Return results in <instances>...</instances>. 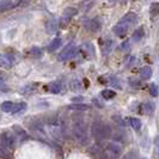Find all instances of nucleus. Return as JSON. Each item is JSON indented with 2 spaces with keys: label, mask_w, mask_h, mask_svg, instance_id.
Wrapping results in <instances>:
<instances>
[{
  "label": "nucleus",
  "mask_w": 159,
  "mask_h": 159,
  "mask_svg": "<svg viewBox=\"0 0 159 159\" xmlns=\"http://www.w3.org/2000/svg\"><path fill=\"white\" fill-rule=\"evenodd\" d=\"M101 95H102V97H103L104 99H111V98H114L116 96V92L112 91V90H103L101 92Z\"/></svg>",
  "instance_id": "22"
},
{
  "label": "nucleus",
  "mask_w": 159,
  "mask_h": 159,
  "mask_svg": "<svg viewBox=\"0 0 159 159\" xmlns=\"http://www.w3.org/2000/svg\"><path fill=\"white\" fill-rule=\"evenodd\" d=\"M139 74L143 80H148L152 77V68L150 66H143V68H140Z\"/></svg>",
  "instance_id": "12"
},
{
  "label": "nucleus",
  "mask_w": 159,
  "mask_h": 159,
  "mask_svg": "<svg viewBox=\"0 0 159 159\" xmlns=\"http://www.w3.org/2000/svg\"><path fill=\"white\" fill-rule=\"evenodd\" d=\"M15 105H16V103H13V102H10V101H6V102H4V103L1 104V110H2L4 112L12 114L13 109H15Z\"/></svg>",
  "instance_id": "16"
},
{
  "label": "nucleus",
  "mask_w": 159,
  "mask_h": 159,
  "mask_svg": "<svg viewBox=\"0 0 159 159\" xmlns=\"http://www.w3.org/2000/svg\"><path fill=\"white\" fill-rule=\"evenodd\" d=\"M0 62L4 68H11L15 65V56L12 54H2L0 57Z\"/></svg>",
  "instance_id": "6"
},
{
  "label": "nucleus",
  "mask_w": 159,
  "mask_h": 159,
  "mask_svg": "<svg viewBox=\"0 0 159 159\" xmlns=\"http://www.w3.org/2000/svg\"><path fill=\"white\" fill-rule=\"evenodd\" d=\"M107 150H108V152L112 153L115 157H119L120 154H121V152H122L121 146L117 145L116 143H108V145H107Z\"/></svg>",
  "instance_id": "9"
},
{
  "label": "nucleus",
  "mask_w": 159,
  "mask_h": 159,
  "mask_svg": "<svg viewBox=\"0 0 159 159\" xmlns=\"http://www.w3.org/2000/svg\"><path fill=\"white\" fill-rule=\"evenodd\" d=\"M150 16L156 18L159 16V2H152L150 6Z\"/></svg>",
  "instance_id": "20"
},
{
  "label": "nucleus",
  "mask_w": 159,
  "mask_h": 159,
  "mask_svg": "<svg viewBox=\"0 0 159 159\" xmlns=\"http://www.w3.org/2000/svg\"><path fill=\"white\" fill-rule=\"evenodd\" d=\"M138 20H139V18H138V16H136L135 13H133V12H128V13H126L125 16L121 18L120 22H123V23L128 24L129 26H132V25L138 24Z\"/></svg>",
  "instance_id": "8"
},
{
  "label": "nucleus",
  "mask_w": 159,
  "mask_h": 159,
  "mask_svg": "<svg viewBox=\"0 0 159 159\" xmlns=\"http://www.w3.org/2000/svg\"><path fill=\"white\" fill-rule=\"evenodd\" d=\"M128 121H129L130 127L133 128L134 130H140L141 129V121L139 119H136V117H129Z\"/></svg>",
  "instance_id": "19"
},
{
  "label": "nucleus",
  "mask_w": 159,
  "mask_h": 159,
  "mask_svg": "<svg viewBox=\"0 0 159 159\" xmlns=\"http://www.w3.org/2000/svg\"><path fill=\"white\" fill-rule=\"evenodd\" d=\"M57 29V22L55 19H49L47 23H46V30H47L48 34H54Z\"/></svg>",
  "instance_id": "15"
},
{
  "label": "nucleus",
  "mask_w": 159,
  "mask_h": 159,
  "mask_svg": "<svg viewBox=\"0 0 159 159\" xmlns=\"http://www.w3.org/2000/svg\"><path fill=\"white\" fill-rule=\"evenodd\" d=\"M128 83H129V85L132 86V88H135V89H139L141 86V83H140V80L135 78V77H130V78H128Z\"/></svg>",
  "instance_id": "23"
},
{
  "label": "nucleus",
  "mask_w": 159,
  "mask_h": 159,
  "mask_svg": "<svg viewBox=\"0 0 159 159\" xmlns=\"http://www.w3.org/2000/svg\"><path fill=\"white\" fill-rule=\"evenodd\" d=\"M77 8L74 7H67L66 10L64 11V16L68 17V18H71V17H73L74 15H77Z\"/></svg>",
  "instance_id": "26"
},
{
  "label": "nucleus",
  "mask_w": 159,
  "mask_h": 159,
  "mask_svg": "<svg viewBox=\"0 0 159 159\" xmlns=\"http://www.w3.org/2000/svg\"><path fill=\"white\" fill-rule=\"evenodd\" d=\"M156 109V105L152 102H146L145 104H141L140 107V114H152Z\"/></svg>",
  "instance_id": "11"
},
{
  "label": "nucleus",
  "mask_w": 159,
  "mask_h": 159,
  "mask_svg": "<svg viewBox=\"0 0 159 159\" xmlns=\"http://www.w3.org/2000/svg\"><path fill=\"white\" fill-rule=\"evenodd\" d=\"M77 54V46L74 43H68L67 47L64 48V50L57 55L59 61H67L72 57H74Z\"/></svg>",
  "instance_id": "2"
},
{
  "label": "nucleus",
  "mask_w": 159,
  "mask_h": 159,
  "mask_svg": "<svg viewBox=\"0 0 159 159\" xmlns=\"http://www.w3.org/2000/svg\"><path fill=\"white\" fill-rule=\"evenodd\" d=\"M112 48H114V41L112 40H105V42L103 43V46H102V52H103V54H109L110 52L112 50Z\"/></svg>",
  "instance_id": "17"
},
{
  "label": "nucleus",
  "mask_w": 159,
  "mask_h": 159,
  "mask_svg": "<svg viewBox=\"0 0 159 159\" xmlns=\"http://www.w3.org/2000/svg\"><path fill=\"white\" fill-rule=\"evenodd\" d=\"M1 145L6 146L8 150H13L15 145H16V139H15L13 134L10 132H4L1 134Z\"/></svg>",
  "instance_id": "4"
},
{
  "label": "nucleus",
  "mask_w": 159,
  "mask_h": 159,
  "mask_svg": "<svg viewBox=\"0 0 159 159\" xmlns=\"http://www.w3.org/2000/svg\"><path fill=\"white\" fill-rule=\"evenodd\" d=\"M68 109L70 110H75V111H86L89 109V105L77 102V103H73L71 105H68Z\"/></svg>",
  "instance_id": "14"
},
{
  "label": "nucleus",
  "mask_w": 159,
  "mask_h": 159,
  "mask_svg": "<svg viewBox=\"0 0 159 159\" xmlns=\"http://www.w3.org/2000/svg\"><path fill=\"white\" fill-rule=\"evenodd\" d=\"M92 5H93V0H85L81 4V10L83 11H89L90 8L92 7Z\"/></svg>",
  "instance_id": "28"
},
{
  "label": "nucleus",
  "mask_w": 159,
  "mask_h": 159,
  "mask_svg": "<svg viewBox=\"0 0 159 159\" xmlns=\"http://www.w3.org/2000/svg\"><path fill=\"white\" fill-rule=\"evenodd\" d=\"M143 36H145V29H143V26H139V28L135 29L134 32H133V35H132V40L134 41V42H139Z\"/></svg>",
  "instance_id": "13"
},
{
  "label": "nucleus",
  "mask_w": 159,
  "mask_h": 159,
  "mask_svg": "<svg viewBox=\"0 0 159 159\" xmlns=\"http://www.w3.org/2000/svg\"><path fill=\"white\" fill-rule=\"evenodd\" d=\"M80 101H83V98H81V97H75V98H72V102H80Z\"/></svg>",
  "instance_id": "35"
},
{
  "label": "nucleus",
  "mask_w": 159,
  "mask_h": 159,
  "mask_svg": "<svg viewBox=\"0 0 159 159\" xmlns=\"http://www.w3.org/2000/svg\"><path fill=\"white\" fill-rule=\"evenodd\" d=\"M102 28V19L99 17L92 18L88 24V29L92 32H98Z\"/></svg>",
  "instance_id": "7"
},
{
  "label": "nucleus",
  "mask_w": 159,
  "mask_h": 159,
  "mask_svg": "<svg viewBox=\"0 0 159 159\" xmlns=\"http://www.w3.org/2000/svg\"><path fill=\"white\" fill-rule=\"evenodd\" d=\"M91 130H92V135L95 136V139L98 143L105 140L103 136V123H101L99 121H95V122L92 123Z\"/></svg>",
  "instance_id": "3"
},
{
  "label": "nucleus",
  "mask_w": 159,
  "mask_h": 159,
  "mask_svg": "<svg viewBox=\"0 0 159 159\" xmlns=\"http://www.w3.org/2000/svg\"><path fill=\"white\" fill-rule=\"evenodd\" d=\"M129 157H138V154L136 153H128L125 156V158H129Z\"/></svg>",
  "instance_id": "34"
},
{
  "label": "nucleus",
  "mask_w": 159,
  "mask_h": 159,
  "mask_svg": "<svg viewBox=\"0 0 159 159\" xmlns=\"http://www.w3.org/2000/svg\"><path fill=\"white\" fill-rule=\"evenodd\" d=\"M128 30H129V25L123 22H119V24H116L114 28H112V32L119 36V37H125L127 36Z\"/></svg>",
  "instance_id": "5"
},
{
  "label": "nucleus",
  "mask_w": 159,
  "mask_h": 159,
  "mask_svg": "<svg viewBox=\"0 0 159 159\" xmlns=\"http://www.w3.org/2000/svg\"><path fill=\"white\" fill-rule=\"evenodd\" d=\"M0 7H1V12H4V11L8 10V8L13 7V4H12L10 0H1V2H0Z\"/></svg>",
  "instance_id": "24"
},
{
  "label": "nucleus",
  "mask_w": 159,
  "mask_h": 159,
  "mask_svg": "<svg viewBox=\"0 0 159 159\" xmlns=\"http://www.w3.org/2000/svg\"><path fill=\"white\" fill-rule=\"evenodd\" d=\"M109 1H110V2H114V1H116V0H109Z\"/></svg>",
  "instance_id": "38"
},
{
  "label": "nucleus",
  "mask_w": 159,
  "mask_h": 159,
  "mask_svg": "<svg viewBox=\"0 0 159 159\" xmlns=\"http://www.w3.org/2000/svg\"><path fill=\"white\" fill-rule=\"evenodd\" d=\"M48 90H49L52 93L57 95V93L61 92V84H60L59 81H54V83H52V84L48 86Z\"/></svg>",
  "instance_id": "18"
},
{
  "label": "nucleus",
  "mask_w": 159,
  "mask_h": 159,
  "mask_svg": "<svg viewBox=\"0 0 159 159\" xmlns=\"http://www.w3.org/2000/svg\"><path fill=\"white\" fill-rule=\"evenodd\" d=\"M93 103H95V104H97V105H98V107H99V108H102V107H103V105H102V104H99V101H97V99H93Z\"/></svg>",
  "instance_id": "36"
},
{
  "label": "nucleus",
  "mask_w": 159,
  "mask_h": 159,
  "mask_svg": "<svg viewBox=\"0 0 159 159\" xmlns=\"http://www.w3.org/2000/svg\"><path fill=\"white\" fill-rule=\"evenodd\" d=\"M29 53H30L31 55L35 56V57H41V56H42V50L37 47H32L31 49L29 50Z\"/></svg>",
  "instance_id": "29"
},
{
  "label": "nucleus",
  "mask_w": 159,
  "mask_h": 159,
  "mask_svg": "<svg viewBox=\"0 0 159 159\" xmlns=\"http://www.w3.org/2000/svg\"><path fill=\"white\" fill-rule=\"evenodd\" d=\"M61 44H62V40H61L60 37H56V39H54V40L48 44L47 52L48 53H53V52H55L57 48L61 47Z\"/></svg>",
  "instance_id": "10"
},
{
  "label": "nucleus",
  "mask_w": 159,
  "mask_h": 159,
  "mask_svg": "<svg viewBox=\"0 0 159 159\" xmlns=\"http://www.w3.org/2000/svg\"><path fill=\"white\" fill-rule=\"evenodd\" d=\"M135 61H136L135 55H130L129 57H128V61H127V64H126V67H127V68H130L133 65L135 64Z\"/></svg>",
  "instance_id": "33"
},
{
  "label": "nucleus",
  "mask_w": 159,
  "mask_h": 159,
  "mask_svg": "<svg viewBox=\"0 0 159 159\" xmlns=\"http://www.w3.org/2000/svg\"><path fill=\"white\" fill-rule=\"evenodd\" d=\"M103 136L104 139H109L111 136V128L107 123H103Z\"/></svg>",
  "instance_id": "25"
},
{
  "label": "nucleus",
  "mask_w": 159,
  "mask_h": 159,
  "mask_svg": "<svg viewBox=\"0 0 159 159\" xmlns=\"http://www.w3.org/2000/svg\"><path fill=\"white\" fill-rule=\"evenodd\" d=\"M150 93H151L153 97H157L158 96V93H159V89H158V86H157V84H151L150 85Z\"/></svg>",
  "instance_id": "31"
},
{
  "label": "nucleus",
  "mask_w": 159,
  "mask_h": 159,
  "mask_svg": "<svg viewBox=\"0 0 159 159\" xmlns=\"http://www.w3.org/2000/svg\"><path fill=\"white\" fill-rule=\"evenodd\" d=\"M25 109H26V103L25 102H19L15 105V109H13L12 114H22Z\"/></svg>",
  "instance_id": "21"
},
{
  "label": "nucleus",
  "mask_w": 159,
  "mask_h": 159,
  "mask_svg": "<svg viewBox=\"0 0 159 159\" xmlns=\"http://www.w3.org/2000/svg\"><path fill=\"white\" fill-rule=\"evenodd\" d=\"M72 133H73L74 138H75L81 145H86V143H89L88 130H86L85 123L83 122V120L74 121L73 127H72Z\"/></svg>",
  "instance_id": "1"
},
{
  "label": "nucleus",
  "mask_w": 159,
  "mask_h": 159,
  "mask_svg": "<svg viewBox=\"0 0 159 159\" xmlns=\"http://www.w3.org/2000/svg\"><path fill=\"white\" fill-rule=\"evenodd\" d=\"M130 47H132V46H130V41L128 40V39L123 41V42L121 43V46H120L121 50H123V52H128V50L130 49Z\"/></svg>",
  "instance_id": "30"
},
{
  "label": "nucleus",
  "mask_w": 159,
  "mask_h": 159,
  "mask_svg": "<svg viewBox=\"0 0 159 159\" xmlns=\"http://www.w3.org/2000/svg\"><path fill=\"white\" fill-rule=\"evenodd\" d=\"M13 130H16V134L20 139H24V138H26V133H25V130H24L22 127H19V126H15L13 127Z\"/></svg>",
  "instance_id": "27"
},
{
  "label": "nucleus",
  "mask_w": 159,
  "mask_h": 159,
  "mask_svg": "<svg viewBox=\"0 0 159 159\" xmlns=\"http://www.w3.org/2000/svg\"><path fill=\"white\" fill-rule=\"evenodd\" d=\"M110 85H112L114 88H116V89H121L120 80H119V78H116V77H111V78H110Z\"/></svg>",
  "instance_id": "32"
},
{
  "label": "nucleus",
  "mask_w": 159,
  "mask_h": 159,
  "mask_svg": "<svg viewBox=\"0 0 159 159\" xmlns=\"http://www.w3.org/2000/svg\"><path fill=\"white\" fill-rule=\"evenodd\" d=\"M157 143H159V135L154 139V145H157Z\"/></svg>",
  "instance_id": "37"
}]
</instances>
